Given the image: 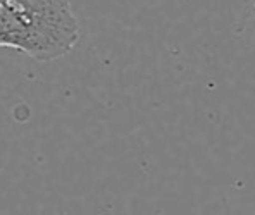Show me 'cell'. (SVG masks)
Segmentation results:
<instances>
[{"mask_svg":"<svg viewBox=\"0 0 255 215\" xmlns=\"http://www.w3.org/2000/svg\"><path fill=\"white\" fill-rule=\"evenodd\" d=\"M80 40V22L66 0H2L0 45L50 62L67 55Z\"/></svg>","mask_w":255,"mask_h":215,"instance_id":"1","label":"cell"}]
</instances>
